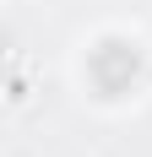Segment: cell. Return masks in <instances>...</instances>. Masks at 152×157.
<instances>
[{"label":"cell","mask_w":152,"mask_h":157,"mask_svg":"<svg viewBox=\"0 0 152 157\" xmlns=\"http://www.w3.org/2000/svg\"><path fill=\"white\" fill-rule=\"evenodd\" d=\"M87 76H92V87H98L103 98L130 92V81L141 76V54H136V44H125V38H103V44L92 49V60H87Z\"/></svg>","instance_id":"cell-1"}]
</instances>
